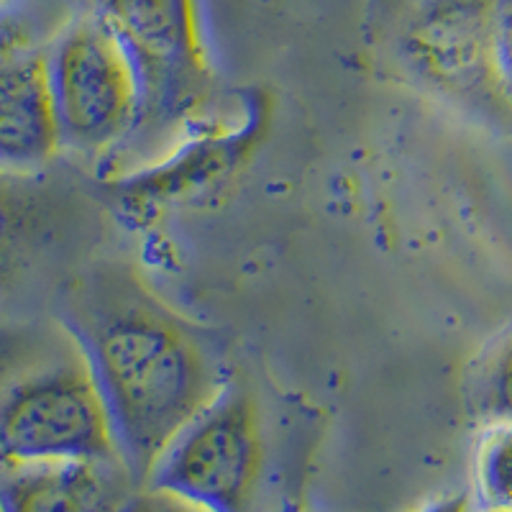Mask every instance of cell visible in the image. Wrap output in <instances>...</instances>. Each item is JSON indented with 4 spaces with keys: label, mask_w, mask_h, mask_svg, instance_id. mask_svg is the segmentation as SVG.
Instances as JSON below:
<instances>
[{
    "label": "cell",
    "mask_w": 512,
    "mask_h": 512,
    "mask_svg": "<svg viewBox=\"0 0 512 512\" xmlns=\"http://www.w3.org/2000/svg\"><path fill=\"white\" fill-rule=\"evenodd\" d=\"M415 512H477V507H474L472 495H466V492H456V495L438 497V500L428 502V505H423L420 510H415Z\"/></svg>",
    "instance_id": "obj_14"
},
{
    "label": "cell",
    "mask_w": 512,
    "mask_h": 512,
    "mask_svg": "<svg viewBox=\"0 0 512 512\" xmlns=\"http://www.w3.org/2000/svg\"><path fill=\"white\" fill-rule=\"evenodd\" d=\"M0 3H6V0H0Z\"/></svg>",
    "instance_id": "obj_16"
},
{
    "label": "cell",
    "mask_w": 512,
    "mask_h": 512,
    "mask_svg": "<svg viewBox=\"0 0 512 512\" xmlns=\"http://www.w3.org/2000/svg\"><path fill=\"white\" fill-rule=\"evenodd\" d=\"M49 52L0 49V172L29 175L62 149Z\"/></svg>",
    "instance_id": "obj_7"
},
{
    "label": "cell",
    "mask_w": 512,
    "mask_h": 512,
    "mask_svg": "<svg viewBox=\"0 0 512 512\" xmlns=\"http://www.w3.org/2000/svg\"><path fill=\"white\" fill-rule=\"evenodd\" d=\"M18 216L13 208V200L3 187H0V262L6 259L8 249L13 246V236H16Z\"/></svg>",
    "instance_id": "obj_13"
},
{
    "label": "cell",
    "mask_w": 512,
    "mask_h": 512,
    "mask_svg": "<svg viewBox=\"0 0 512 512\" xmlns=\"http://www.w3.org/2000/svg\"><path fill=\"white\" fill-rule=\"evenodd\" d=\"M474 507L512 512V420H487L474 448Z\"/></svg>",
    "instance_id": "obj_9"
},
{
    "label": "cell",
    "mask_w": 512,
    "mask_h": 512,
    "mask_svg": "<svg viewBox=\"0 0 512 512\" xmlns=\"http://www.w3.org/2000/svg\"><path fill=\"white\" fill-rule=\"evenodd\" d=\"M62 144L80 154H108L134 139L141 85L134 59L103 11L75 18L49 49Z\"/></svg>",
    "instance_id": "obj_3"
},
{
    "label": "cell",
    "mask_w": 512,
    "mask_h": 512,
    "mask_svg": "<svg viewBox=\"0 0 512 512\" xmlns=\"http://www.w3.org/2000/svg\"><path fill=\"white\" fill-rule=\"evenodd\" d=\"M118 512H213L200 502L190 500L185 495H177L172 489L154 487V484H136L123 502Z\"/></svg>",
    "instance_id": "obj_11"
},
{
    "label": "cell",
    "mask_w": 512,
    "mask_h": 512,
    "mask_svg": "<svg viewBox=\"0 0 512 512\" xmlns=\"http://www.w3.org/2000/svg\"><path fill=\"white\" fill-rule=\"evenodd\" d=\"M262 474V413L249 390L228 382L164 448L144 484L213 512H254Z\"/></svg>",
    "instance_id": "obj_5"
},
{
    "label": "cell",
    "mask_w": 512,
    "mask_h": 512,
    "mask_svg": "<svg viewBox=\"0 0 512 512\" xmlns=\"http://www.w3.org/2000/svg\"><path fill=\"white\" fill-rule=\"evenodd\" d=\"M495 54L502 90L512 108V0H495Z\"/></svg>",
    "instance_id": "obj_12"
},
{
    "label": "cell",
    "mask_w": 512,
    "mask_h": 512,
    "mask_svg": "<svg viewBox=\"0 0 512 512\" xmlns=\"http://www.w3.org/2000/svg\"><path fill=\"white\" fill-rule=\"evenodd\" d=\"M402 57L433 90L482 111H512L495 54V0H420Z\"/></svg>",
    "instance_id": "obj_6"
},
{
    "label": "cell",
    "mask_w": 512,
    "mask_h": 512,
    "mask_svg": "<svg viewBox=\"0 0 512 512\" xmlns=\"http://www.w3.org/2000/svg\"><path fill=\"white\" fill-rule=\"evenodd\" d=\"M474 397L487 420H512V328L484 356Z\"/></svg>",
    "instance_id": "obj_10"
},
{
    "label": "cell",
    "mask_w": 512,
    "mask_h": 512,
    "mask_svg": "<svg viewBox=\"0 0 512 512\" xmlns=\"http://www.w3.org/2000/svg\"><path fill=\"white\" fill-rule=\"evenodd\" d=\"M103 13L121 34L141 85V121L128 144L175 136L213 90L190 0H108Z\"/></svg>",
    "instance_id": "obj_4"
},
{
    "label": "cell",
    "mask_w": 512,
    "mask_h": 512,
    "mask_svg": "<svg viewBox=\"0 0 512 512\" xmlns=\"http://www.w3.org/2000/svg\"><path fill=\"white\" fill-rule=\"evenodd\" d=\"M54 461H121L98 379L67 328L0 390V472Z\"/></svg>",
    "instance_id": "obj_2"
},
{
    "label": "cell",
    "mask_w": 512,
    "mask_h": 512,
    "mask_svg": "<svg viewBox=\"0 0 512 512\" xmlns=\"http://www.w3.org/2000/svg\"><path fill=\"white\" fill-rule=\"evenodd\" d=\"M67 331L93 367L134 484L146 482L164 448L231 382L198 328L118 269L77 290Z\"/></svg>",
    "instance_id": "obj_1"
},
{
    "label": "cell",
    "mask_w": 512,
    "mask_h": 512,
    "mask_svg": "<svg viewBox=\"0 0 512 512\" xmlns=\"http://www.w3.org/2000/svg\"><path fill=\"white\" fill-rule=\"evenodd\" d=\"M134 487L121 461H54L0 472L6 512H118Z\"/></svg>",
    "instance_id": "obj_8"
},
{
    "label": "cell",
    "mask_w": 512,
    "mask_h": 512,
    "mask_svg": "<svg viewBox=\"0 0 512 512\" xmlns=\"http://www.w3.org/2000/svg\"><path fill=\"white\" fill-rule=\"evenodd\" d=\"M0 512H6V510H3V500H0Z\"/></svg>",
    "instance_id": "obj_15"
}]
</instances>
